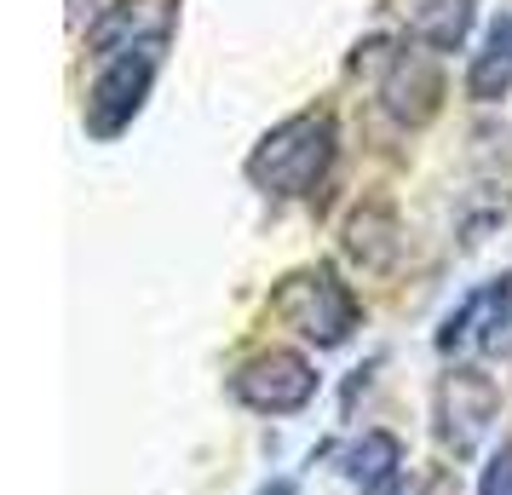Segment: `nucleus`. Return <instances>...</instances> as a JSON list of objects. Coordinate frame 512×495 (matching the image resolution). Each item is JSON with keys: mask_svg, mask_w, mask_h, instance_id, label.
Instances as JSON below:
<instances>
[{"mask_svg": "<svg viewBox=\"0 0 512 495\" xmlns=\"http://www.w3.org/2000/svg\"><path fill=\"white\" fill-rule=\"evenodd\" d=\"M334 150H340L334 116H328V110H300V116L277 121V127L254 144L248 179H254L265 196H311V190L328 179Z\"/></svg>", "mask_w": 512, "mask_h": 495, "instance_id": "obj_1", "label": "nucleus"}, {"mask_svg": "<svg viewBox=\"0 0 512 495\" xmlns=\"http://www.w3.org/2000/svg\"><path fill=\"white\" fill-rule=\"evenodd\" d=\"M271 317L288 323L311 346H340L357 329V300H351V288L340 283L334 265H300L271 288Z\"/></svg>", "mask_w": 512, "mask_h": 495, "instance_id": "obj_2", "label": "nucleus"}, {"mask_svg": "<svg viewBox=\"0 0 512 495\" xmlns=\"http://www.w3.org/2000/svg\"><path fill=\"white\" fill-rule=\"evenodd\" d=\"M179 6L185 0H110L87 29V58L110 64V58H133V52H156L162 58L173 29H179Z\"/></svg>", "mask_w": 512, "mask_h": 495, "instance_id": "obj_3", "label": "nucleus"}, {"mask_svg": "<svg viewBox=\"0 0 512 495\" xmlns=\"http://www.w3.org/2000/svg\"><path fill=\"white\" fill-rule=\"evenodd\" d=\"M156 70H162V58L156 52H133V58H110V64H98V81L87 87V133L93 139H121L133 116L144 110V98L156 87Z\"/></svg>", "mask_w": 512, "mask_h": 495, "instance_id": "obj_4", "label": "nucleus"}, {"mask_svg": "<svg viewBox=\"0 0 512 495\" xmlns=\"http://www.w3.org/2000/svg\"><path fill=\"white\" fill-rule=\"evenodd\" d=\"M438 438L455 455H478V444L489 438V426L501 421V386L484 375V369H449L438 380Z\"/></svg>", "mask_w": 512, "mask_h": 495, "instance_id": "obj_5", "label": "nucleus"}, {"mask_svg": "<svg viewBox=\"0 0 512 495\" xmlns=\"http://www.w3.org/2000/svg\"><path fill=\"white\" fill-rule=\"evenodd\" d=\"M311 392H317V369L300 352H282V346L254 352L231 375V398L259 409V415H294L311 403Z\"/></svg>", "mask_w": 512, "mask_h": 495, "instance_id": "obj_6", "label": "nucleus"}, {"mask_svg": "<svg viewBox=\"0 0 512 495\" xmlns=\"http://www.w3.org/2000/svg\"><path fill=\"white\" fill-rule=\"evenodd\" d=\"M380 104L392 110L403 127H426V121L438 116L443 104V81H438V64L426 58V52H392V64L380 70Z\"/></svg>", "mask_w": 512, "mask_h": 495, "instance_id": "obj_7", "label": "nucleus"}, {"mask_svg": "<svg viewBox=\"0 0 512 495\" xmlns=\"http://www.w3.org/2000/svg\"><path fill=\"white\" fill-rule=\"evenodd\" d=\"M461 340H478L484 352H512V271L501 277V283L466 294L461 311H449L438 346L443 352H455Z\"/></svg>", "mask_w": 512, "mask_h": 495, "instance_id": "obj_8", "label": "nucleus"}, {"mask_svg": "<svg viewBox=\"0 0 512 495\" xmlns=\"http://www.w3.org/2000/svg\"><path fill=\"white\" fill-rule=\"evenodd\" d=\"M340 248H346L351 265H363V271H392L397 254H403V225H397V208L392 202H357L346 213V225H340Z\"/></svg>", "mask_w": 512, "mask_h": 495, "instance_id": "obj_9", "label": "nucleus"}, {"mask_svg": "<svg viewBox=\"0 0 512 495\" xmlns=\"http://www.w3.org/2000/svg\"><path fill=\"white\" fill-rule=\"evenodd\" d=\"M507 93H512V12H501L484 29V47L472 52V64H466V98L495 104Z\"/></svg>", "mask_w": 512, "mask_h": 495, "instance_id": "obj_10", "label": "nucleus"}, {"mask_svg": "<svg viewBox=\"0 0 512 495\" xmlns=\"http://www.w3.org/2000/svg\"><path fill=\"white\" fill-rule=\"evenodd\" d=\"M478 18V0H409V35L426 52H461Z\"/></svg>", "mask_w": 512, "mask_h": 495, "instance_id": "obj_11", "label": "nucleus"}, {"mask_svg": "<svg viewBox=\"0 0 512 495\" xmlns=\"http://www.w3.org/2000/svg\"><path fill=\"white\" fill-rule=\"evenodd\" d=\"M397 467H403V444L392 432H363V438H351L340 449V472L363 490H380L386 478H397Z\"/></svg>", "mask_w": 512, "mask_h": 495, "instance_id": "obj_12", "label": "nucleus"}, {"mask_svg": "<svg viewBox=\"0 0 512 495\" xmlns=\"http://www.w3.org/2000/svg\"><path fill=\"white\" fill-rule=\"evenodd\" d=\"M478 495H512V449H501L495 461H489L484 484H478Z\"/></svg>", "mask_w": 512, "mask_h": 495, "instance_id": "obj_13", "label": "nucleus"}, {"mask_svg": "<svg viewBox=\"0 0 512 495\" xmlns=\"http://www.w3.org/2000/svg\"><path fill=\"white\" fill-rule=\"evenodd\" d=\"M259 495H294V484H288V478H277V484H265Z\"/></svg>", "mask_w": 512, "mask_h": 495, "instance_id": "obj_14", "label": "nucleus"}]
</instances>
